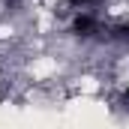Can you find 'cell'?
<instances>
[{
    "label": "cell",
    "instance_id": "1",
    "mask_svg": "<svg viewBox=\"0 0 129 129\" xmlns=\"http://www.w3.org/2000/svg\"><path fill=\"white\" fill-rule=\"evenodd\" d=\"M72 30H75V36H93L99 30V24H96L93 15H78L75 24H72Z\"/></svg>",
    "mask_w": 129,
    "mask_h": 129
},
{
    "label": "cell",
    "instance_id": "4",
    "mask_svg": "<svg viewBox=\"0 0 129 129\" xmlns=\"http://www.w3.org/2000/svg\"><path fill=\"white\" fill-rule=\"evenodd\" d=\"M81 3H90V0H81Z\"/></svg>",
    "mask_w": 129,
    "mask_h": 129
},
{
    "label": "cell",
    "instance_id": "2",
    "mask_svg": "<svg viewBox=\"0 0 129 129\" xmlns=\"http://www.w3.org/2000/svg\"><path fill=\"white\" fill-rule=\"evenodd\" d=\"M111 36H114V39H129V24H117V27L111 30Z\"/></svg>",
    "mask_w": 129,
    "mask_h": 129
},
{
    "label": "cell",
    "instance_id": "5",
    "mask_svg": "<svg viewBox=\"0 0 129 129\" xmlns=\"http://www.w3.org/2000/svg\"><path fill=\"white\" fill-rule=\"evenodd\" d=\"M9 3H15V0H9Z\"/></svg>",
    "mask_w": 129,
    "mask_h": 129
},
{
    "label": "cell",
    "instance_id": "3",
    "mask_svg": "<svg viewBox=\"0 0 129 129\" xmlns=\"http://www.w3.org/2000/svg\"><path fill=\"white\" fill-rule=\"evenodd\" d=\"M123 102H126V105H129V87H126V93H123Z\"/></svg>",
    "mask_w": 129,
    "mask_h": 129
}]
</instances>
